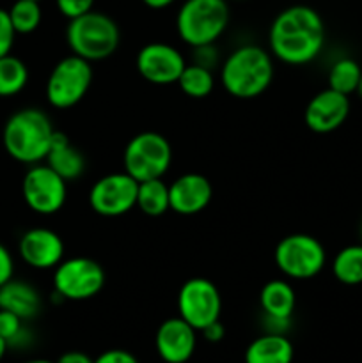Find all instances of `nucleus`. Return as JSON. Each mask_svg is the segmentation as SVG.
<instances>
[{"instance_id":"2f4dec72","label":"nucleus","mask_w":362,"mask_h":363,"mask_svg":"<svg viewBox=\"0 0 362 363\" xmlns=\"http://www.w3.org/2000/svg\"><path fill=\"white\" fill-rule=\"evenodd\" d=\"M13 273H14L13 255H11V252L0 243V287L13 279Z\"/></svg>"},{"instance_id":"6ab92c4d","label":"nucleus","mask_w":362,"mask_h":363,"mask_svg":"<svg viewBox=\"0 0 362 363\" xmlns=\"http://www.w3.org/2000/svg\"><path fill=\"white\" fill-rule=\"evenodd\" d=\"M45 162L66 183L67 181L78 179L85 170L84 155L60 131H55V135H53L52 145H50V151L46 155Z\"/></svg>"},{"instance_id":"4468645a","label":"nucleus","mask_w":362,"mask_h":363,"mask_svg":"<svg viewBox=\"0 0 362 363\" xmlns=\"http://www.w3.org/2000/svg\"><path fill=\"white\" fill-rule=\"evenodd\" d=\"M350 113V99L346 94L325 89L312 96L304 112V121L307 128L314 133H330L344 124Z\"/></svg>"},{"instance_id":"bb28decb","label":"nucleus","mask_w":362,"mask_h":363,"mask_svg":"<svg viewBox=\"0 0 362 363\" xmlns=\"http://www.w3.org/2000/svg\"><path fill=\"white\" fill-rule=\"evenodd\" d=\"M7 13L16 34H31L41 25L43 11L39 0H14Z\"/></svg>"},{"instance_id":"c9c22d12","label":"nucleus","mask_w":362,"mask_h":363,"mask_svg":"<svg viewBox=\"0 0 362 363\" xmlns=\"http://www.w3.org/2000/svg\"><path fill=\"white\" fill-rule=\"evenodd\" d=\"M142 2L148 7H151V9H165V7L172 6L176 0H142Z\"/></svg>"},{"instance_id":"f257e3e1","label":"nucleus","mask_w":362,"mask_h":363,"mask_svg":"<svg viewBox=\"0 0 362 363\" xmlns=\"http://www.w3.org/2000/svg\"><path fill=\"white\" fill-rule=\"evenodd\" d=\"M270 50L279 60L293 66L312 62L325 46V23L309 6H291L280 11L268 34Z\"/></svg>"},{"instance_id":"0eeeda50","label":"nucleus","mask_w":362,"mask_h":363,"mask_svg":"<svg viewBox=\"0 0 362 363\" xmlns=\"http://www.w3.org/2000/svg\"><path fill=\"white\" fill-rule=\"evenodd\" d=\"M273 259L280 273L295 280H307L325 268L327 252L316 238L291 234L279 241Z\"/></svg>"},{"instance_id":"dca6fc26","label":"nucleus","mask_w":362,"mask_h":363,"mask_svg":"<svg viewBox=\"0 0 362 363\" xmlns=\"http://www.w3.org/2000/svg\"><path fill=\"white\" fill-rule=\"evenodd\" d=\"M197 330L185 319L170 318L156 332V351L165 363H185L192 358L197 346Z\"/></svg>"},{"instance_id":"39448f33","label":"nucleus","mask_w":362,"mask_h":363,"mask_svg":"<svg viewBox=\"0 0 362 363\" xmlns=\"http://www.w3.org/2000/svg\"><path fill=\"white\" fill-rule=\"evenodd\" d=\"M229 23L226 0H185L176 16L180 38L190 46L213 45Z\"/></svg>"},{"instance_id":"aec40b11","label":"nucleus","mask_w":362,"mask_h":363,"mask_svg":"<svg viewBox=\"0 0 362 363\" xmlns=\"http://www.w3.org/2000/svg\"><path fill=\"white\" fill-rule=\"evenodd\" d=\"M293 344L283 333H266L248 344L245 363H291Z\"/></svg>"},{"instance_id":"f3484780","label":"nucleus","mask_w":362,"mask_h":363,"mask_svg":"<svg viewBox=\"0 0 362 363\" xmlns=\"http://www.w3.org/2000/svg\"><path fill=\"white\" fill-rule=\"evenodd\" d=\"M213 197V188L208 177L201 174H183L169 184L170 209L177 215H197L208 208Z\"/></svg>"},{"instance_id":"58836bf2","label":"nucleus","mask_w":362,"mask_h":363,"mask_svg":"<svg viewBox=\"0 0 362 363\" xmlns=\"http://www.w3.org/2000/svg\"><path fill=\"white\" fill-rule=\"evenodd\" d=\"M23 363H53V362L43 360V358H38V360H28V362H23Z\"/></svg>"},{"instance_id":"4be33fe9","label":"nucleus","mask_w":362,"mask_h":363,"mask_svg":"<svg viewBox=\"0 0 362 363\" xmlns=\"http://www.w3.org/2000/svg\"><path fill=\"white\" fill-rule=\"evenodd\" d=\"M137 206L144 215L148 216H162L170 209L169 186L162 177L158 179H149L138 183Z\"/></svg>"},{"instance_id":"a878e982","label":"nucleus","mask_w":362,"mask_h":363,"mask_svg":"<svg viewBox=\"0 0 362 363\" xmlns=\"http://www.w3.org/2000/svg\"><path fill=\"white\" fill-rule=\"evenodd\" d=\"M362 69L353 59H339L332 64L329 71V87L341 94L350 96L351 92L357 91L358 80H361Z\"/></svg>"},{"instance_id":"f8f14e48","label":"nucleus","mask_w":362,"mask_h":363,"mask_svg":"<svg viewBox=\"0 0 362 363\" xmlns=\"http://www.w3.org/2000/svg\"><path fill=\"white\" fill-rule=\"evenodd\" d=\"M137 194L138 181L126 172H114L92 184L89 191V204L98 215L114 218L126 215L137 206Z\"/></svg>"},{"instance_id":"20e7f679","label":"nucleus","mask_w":362,"mask_h":363,"mask_svg":"<svg viewBox=\"0 0 362 363\" xmlns=\"http://www.w3.org/2000/svg\"><path fill=\"white\" fill-rule=\"evenodd\" d=\"M66 39L73 55L92 62L109 59L116 52L119 46V28L106 14L89 11L75 20H70Z\"/></svg>"},{"instance_id":"412c9836","label":"nucleus","mask_w":362,"mask_h":363,"mask_svg":"<svg viewBox=\"0 0 362 363\" xmlns=\"http://www.w3.org/2000/svg\"><path fill=\"white\" fill-rule=\"evenodd\" d=\"M259 303L266 318L290 321L297 305L293 287L284 280H270L259 293Z\"/></svg>"},{"instance_id":"e433bc0d","label":"nucleus","mask_w":362,"mask_h":363,"mask_svg":"<svg viewBox=\"0 0 362 363\" xmlns=\"http://www.w3.org/2000/svg\"><path fill=\"white\" fill-rule=\"evenodd\" d=\"M7 347H9V346H7V342H6V340L2 339V337H0V360H2L4 354H6Z\"/></svg>"},{"instance_id":"9d476101","label":"nucleus","mask_w":362,"mask_h":363,"mask_svg":"<svg viewBox=\"0 0 362 363\" xmlns=\"http://www.w3.org/2000/svg\"><path fill=\"white\" fill-rule=\"evenodd\" d=\"M177 311L181 319L201 332L212 323L219 321L222 311L219 289L215 284L201 277L187 280L177 294Z\"/></svg>"},{"instance_id":"6e6552de","label":"nucleus","mask_w":362,"mask_h":363,"mask_svg":"<svg viewBox=\"0 0 362 363\" xmlns=\"http://www.w3.org/2000/svg\"><path fill=\"white\" fill-rule=\"evenodd\" d=\"M92 82L91 62L70 55L57 62L46 80V99L55 108H71L87 94Z\"/></svg>"},{"instance_id":"5701e85b","label":"nucleus","mask_w":362,"mask_h":363,"mask_svg":"<svg viewBox=\"0 0 362 363\" xmlns=\"http://www.w3.org/2000/svg\"><path fill=\"white\" fill-rule=\"evenodd\" d=\"M332 273L344 286L362 284V245H350L337 252L332 261Z\"/></svg>"},{"instance_id":"4c0bfd02","label":"nucleus","mask_w":362,"mask_h":363,"mask_svg":"<svg viewBox=\"0 0 362 363\" xmlns=\"http://www.w3.org/2000/svg\"><path fill=\"white\" fill-rule=\"evenodd\" d=\"M355 92H357V94H358V96H361V99H362V74H361V80H358V85H357V91H355Z\"/></svg>"},{"instance_id":"f03ea898","label":"nucleus","mask_w":362,"mask_h":363,"mask_svg":"<svg viewBox=\"0 0 362 363\" xmlns=\"http://www.w3.org/2000/svg\"><path fill=\"white\" fill-rule=\"evenodd\" d=\"M53 124L39 108H21L6 121L2 144L7 155L25 165H35L46 158L52 145Z\"/></svg>"},{"instance_id":"473e14b6","label":"nucleus","mask_w":362,"mask_h":363,"mask_svg":"<svg viewBox=\"0 0 362 363\" xmlns=\"http://www.w3.org/2000/svg\"><path fill=\"white\" fill-rule=\"evenodd\" d=\"M94 363H138V360L124 350H110L99 354Z\"/></svg>"},{"instance_id":"a19ab883","label":"nucleus","mask_w":362,"mask_h":363,"mask_svg":"<svg viewBox=\"0 0 362 363\" xmlns=\"http://www.w3.org/2000/svg\"><path fill=\"white\" fill-rule=\"evenodd\" d=\"M39 2H41V0H39Z\"/></svg>"},{"instance_id":"a211bd4d","label":"nucleus","mask_w":362,"mask_h":363,"mask_svg":"<svg viewBox=\"0 0 362 363\" xmlns=\"http://www.w3.org/2000/svg\"><path fill=\"white\" fill-rule=\"evenodd\" d=\"M0 308L28 321L41 312V296L31 284L11 279L0 287Z\"/></svg>"},{"instance_id":"7ed1b4c3","label":"nucleus","mask_w":362,"mask_h":363,"mask_svg":"<svg viewBox=\"0 0 362 363\" xmlns=\"http://www.w3.org/2000/svg\"><path fill=\"white\" fill-rule=\"evenodd\" d=\"M273 78L272 57L261 46L245 45L229 53L220 69V80L231 96L251 99L263 94Z\"/></svg>"},{"instance_id":"ddd939ff","label":"nucleus","mask_w":362,"mask_h":363,"mask_svg":"<svg viewBox=\"0 0 362 363\" xmlns=\"http://www.w3.org/2000/svg\"><path fill=\"white\" fill-rule=\"evenodd\" d=\"M185 66L183 55L165 43H149L137 55L138 73L156 85L177 84Z\"/></svg>"},{"instance_id":"c756f323","label":"nucleus","mask_w":362,"mask_h":363,"mask_svg":"<svg viewBox=\"0 0 362 363\" xmlns=\"http://www.w3.org/2000/svg\"><path fill=\"white\" fill-rule=\"evenodd\" d=\"M57 9L67 20H75V18L82 16V14L92 11L94 0H55Z\"/></svg>"},{"instance_id":"1a4fd4ad","label":"nucleus","mask_w":362,"mask_h":363,"mask_svg":"<svg viewBox=\"0 0 362 363\" xmlns=\"http://www.w3.org/2000/svg\"><path fill=\"white\" fill-rule=\"evenodd\" d=\"M105 284V272L89 257H71L60 261L53 273L55 294L62 300L82 301L96 296Z\"/></svg>"},{"instance_id":"393cba45","label":"nucleus","mask_w":362,"mask_h":363,"mask_svg":"<svg viewBox=\"0 0 362 363\" xmlns=\"http://www.w3.org/2000/svg\"><path fill=\"white\" fill-rule=\"evenodd\" d=\"M177 84L185 94L201 99L212 94L213 87H215V78L208 67H202L199 64H187Z\"/></svg>"},{"instance_id":"b1692460","label":"nucleus","mask_w":362,"mask_h":363,"mask_svg":"<svg viewBox=\"0 0 362 363\" xmlns=\"http://www.w3.org/2000/svg\"><path fill=\"white\" fill-rule=\"evenodd\" d=\"M28 82V69L23 60L14 55L0 57V98L20 94Z\"/></svg>"},{"instance_id":"9b49d317","label":"nucleus","mask_w":362,"mask_h":363,"mask_svg":"<svg viewBox=\"0 0 362 363\" xmlns=\"http://www.w3.org/2000/svg\"><path fill=\"white\" fill-rule=\"evenodd\" d=\"M25 204L38 215H53L64 206L67 197V184L48 165H32L25 172L21 183Z\"/></svg>"},{"instance_id":"72a5a7b5","label":"nucleus","mask_w":362,"mask_h":363,"mask_svg":"<svg viewBox=\"0 0 362 363\" xmlns=\"http://www.w3.org/2000/svg\"><path fill=\"white\" fill-rule=\"evenodd\" d=\"M202 335H204L206 340H209V342H219V340L224 339V335H226V330H224L222 323L220 321H215L212 323L209 326H206L204 330H201Z\"/></svg>"},{"instance_id":"ea45409f","label":"nucleus","mask_w":362,"mask_h":363,"mask_svg":"<svg viewBox=\"0 0 362 363\" xmlns=\"http://www.w3.org/2000/svg\"><path fill=\"white\" fill-rule=\"evenodd\" d=\"M361 238H362V225H361Z\"/></svg>"},{"instance_id":"423d86ee","label":"nucleus","mask_w":362,"mask_h":363,"mask_svg":"<svg viewBox=\"0 0 362 363\" xmlns=\"http://www.w3.org/2000/svg\"><path fill=\"white\" fill-rule=\"evenodd\" d=\"M124 172L135 181L158 179L169 170L172 162V149L163 135L155 131L138 133L128 142L124 149Z\"/></svg>"},{"instance_id":"c85d7f7f","label":"nucleus","mask_w":362,"mask_h":363,"mask_svg":"<svg viewBox=\"0 0 362 363\" xmlns=\"http://www.w3.org/2000/svg\"><path fill=\"white\" fill-rule=\"evenodd\" d=\"M14 38H16V30L11 23L9 13L0 7V57L9 55L14 46Z\"/></svg>"},{"instance_id":"cd10ccee","label":"nucleus","mask_w":362,"mask_h":363,"mask_svg":"<svg viewBox=\"0 0 362 363\" xmlns=\"http://www.w3.org/2000/svg\"><path fill=\"white\" fill-rule=\"evenodd\" d=\"M23 319L16 314L0 308V337L7 342V346H16L25 339Z\"/></svg>"},{"instance_id":"2eb2a0df","label":"nucleus","mask_w":362,"mask_h":363,"mask_svg":"<svg viewBox=\"0 0 362 363\" xmlns=\"http://www.w3.org/2000/svg\"><path fill=\"white\" fill-rule=\"evenodd\" d=\"M18 252L25 264L34 269H52L60 264L64 257V243L60 236L45 227L27 230L20 238Z\"/></svg>"},{"instance_id":"7c9ffc66","label":"nucleus","mask_w":362,"mask_h":363,"mask_svg":"<svg viewBox=\"0 0 362 363\" xmlns=\"http://www.w3.org/2000/svg\"><path fill=\"white\" fill-rule=\"evenodd\" d=\"M194 64H199L202 67H208V69H213L219 62V55H216V50L213 45H204V46H195L194 48Z\"/></svg>"},{"instance_id":"f704fd0d","label":"nucleus","mask_w":362,"mask_h":363,"mask_svg":"<svg viewBox=\"0 0 362 363\" xmlns=\"http://www.w3.org/2000/svg\"><path fill=\"white\" fill-rule=\"evenodd\" d=\"M55 363H94V360L80 351H70V353H64Z\"/></svg>"}]
</instances>
